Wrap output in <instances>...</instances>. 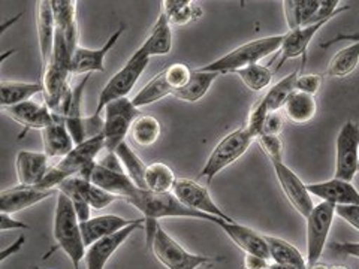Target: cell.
<instances>
[{
	"mask_svg": "<svg viewBox=\"0 0 359 269\" xmlns=\"http://www.w3.org/2000/svg\"><path fill=\"white\" fill-rule=\"evenodd\" d=\"M129 205L135 207L138 211L142 212L144 216V228L156 226L161 219H198V220H205L210 223H215L216 226L220 220L219 217L205 214V212H201L196 209H192L186 207L183 202H180L177 196L170 193H156L150 192V190L137 188L135 193L125 199Z\"/></svg>",
	"mask_w": 359,
	"mask_h": 269,
	"instance_id": "cell-1",
	"label": "cell"
},
{
	"mask_svg": "<svg viewBox=\"0 0 359 269\" xmlns=\"http://www.w3.org/2000/svg\"><path fill=\"white\" fill-rule=\"evenodd\" d=\"M53 235L55 244L69 257L74 269H80L86 256V245L81 232V221L78 219L71 199L66 195H57L54 211Z\"/></svg>",
	"mask_w": 359,
	"mask_h": 269,
	"instance_id": "cell-2",
	"label": "cell"
},
{
	"mask_svg": "<svg viewBox=\"0 0 359 269\" xmlns=\"http://www.w3.org/2000/svg\"><path fill=\"white\" fill-rule=\"evenodd\" d=\"M105 150L104 133L90 138L81 144L75 145V149L50 167L42 183L38 186L43 190H57L60 183L72 177H81L90 166L96 162V157Z\"/></svg>",
	"mask_w": 359,
	"mask_h": 269,
	"instance_id": "cell-3",
	"label": "cell"
},
{
	"mask_svg": "<svg viewBox=\"0 0 359 269\" xmlns=\"http://www.w3.org/2000/svg\"><path fill=\"white\" fill-rule=\"evenodd\" d=\"M283 41L285 33H282V35H271L245 42L240 45L238 48L222 55L220 59L215 62L199 67V69L205 72H216L219 75L233 74L235 71L243 69V67L257 64L262 59L268 57L269 54L280 51L282 50Z\"/></svg>",
	"mask_w": 359,
	"mask_h": 269,
	"instance_id": "cell-4",
	"label": "cell"
},
{
	"mask_svg": "<svg viewBox=\"0 0 359 269\" xmlns=\"http://www.w3.org/2000/svg\"><path fill=\"white\" fill-rule=\"evenodd\" d=\"M255 141V137L245 126L228 133L226 137H223L216 147L212 149L208 160L204 165V167H202L199 175L207 178V181L211 183L217 174H220L223 170H226L228 166L241 159L247 153V150L252 147V144Z\"/></svg>",
	"mask_w": 359,
	"mask_h": 269,
	"instance_id": "cell-5",
	"label": "cell"
},
{
	"mask_svg": "<svg viewBox=\"0 0 359 269\" xmlns=\"http://www.w3.org/2000/svg\"><path fill=\"white\" fill-rule=\"evenodd\" d=\"M150 250L166 269H198L199 266L212 265L222 261L220 257L189 253L163 230L161 224H157Z\"/></svg>",
	"mask_w": 359,
	"mask_h": 269,
	"instance_id": "cell-6",
	"label": "cell"
},
{
	"mask_svg": "<svg viewBox=\"0 0 359 269\" xmlns=\"http://www.w3.org/2000/svg\"><path fill=\"white\" fill-rule=\"evenodd\" d=\"M150 60L151 59L145 57L138 50L135 51L132 57L126 62V64L116 75H112L111 80L102 88V92L99 95L95 114L100 116L108 104L123 97H128L132 88L140 81L144 71L147 69Z\"/></svg>",
	"mask_w": 359,
	"mask_h": 269,
	"instance_id": "cell-7",
	"label": "cell"
},
{
	"mask_svg": "<svg viewBox=\"0 0 359 269\" xmlns=\"http://www.w3.org/2000/svg\"><path fill=\"white\" fill-rule=\"evenodd\" d=\"M104 112L105 151L114 153L118 145L129 137L133 121L141 116V112L132 104V99L129 97H123L108 104Z\"/></svg>",
	"mask_w": 359,
	"mask_h": 269,
	"instance_id": "cell-8",
	"label": "cell"
},
{
	"mask_svg": "<svg viewBox=\"0 0 359 269\" xmlns=\"http://www.w3.org/2000/svg\"><path fill=\"white\" fill-rule=\"evenodd\" d=\"M335 217V205L330 202H320L314 205L307 221V268L319 263L320 256L327 245L330 230Z\"/></svg>",
	"mask_w": 359,
	"mask_h": 269,
	"instance_id": "cell-9",
	"label": "cell"
},
{
	"mask_svg": "<svg viewBox=\"0 0 359 269\" xmlns=\"http://www.w3.org/2000/svg\"><path fill=\"white\" fill-rule=\"evenodd\" d=\"M359 165V126L346 121L335 139V178L353 181Z\"/></svg>",
	"mask_w": 359,
	"mask_h": 269,
	"instance_id": "cell-10",
	"label": "cell"
},
{
	"mask_svg": "<svg viewBox=\"0 0 359 269\" xmlns=\"http://www.w3.org/2000/svg\"><path fill=\"white\" fill-rule=\"evenodd\" d=\"M273 170L277 177V181L282 187L289 204L294 207L301 217L307 219L311 209L314 208L311 193L309 192V186L302 183V179L290 170V167L282 162H273Z\"/></svg>",
	"mask_w": 359,
	"mask_h": 269,
	"instance_id": "cell-11",
	"label": "cell"
},
{
	"mask_svg": "<svg viewBox=\"0 0 359 269\" xmlns=\"http://www.w3.org/2000/svg\"><path fill=\"white\" fill-rule=\"evenodd\" d=\"M172 193L177 196L180 202H183V204L189 208L205 212V214L215 216L231 223L235 221L232 217L226 214V212L220 209V207L216 204L215 199L211 198L208 188L195 181V179L178 178L172 188Z\"/></svg>",
	"mask_w": 359,
	"mask_h": 269,
	"instance_id": "cell-12",
	"label": "cell"
},
{
	"mask_svg": "<svg viewBox=\"0 0 359 269\" xmlns=\"http://www.w3.org/2000/svg\"><path fill=\"white\" fill-rule=\"evenodd\" d=\"M88 78L90 75H86L80 83L72 87L69 90V93L63 99V102L60 104L59 111L54 112V114H59L65 118L66 127L69 130L75 145L87 141L86 117L83 116V95L84 88L88 83Z\"/></svg>",
	"mask_w": 359,
	"mask_h": 269,
	"instance_id": "cell-13",
	"label": "cell"
},
{
	"mask_svg": "<svg viewBox=\"0 0 359 269\" xmlns=\"http://www.w3.org/2000/svg\"><path fill=\"white\" fill-rule=\"evenodd\" d=\"M81 178L88 179L92 184L107 190L108 193L116 195L120 199L130 198L135 193V190L140 188L135 186L129 175L123 170H112V167L99 162H95L90 166Z\"/></svg>",
	"mask_w": 359,
	"mask_h": 269,
	"instance_id": "cell-14",
	"label": "cell"
},
{
	"mask_svg": "<svg viewBox=\"0 0 359 269\" xmlns=\"http://www.w3.org/2000/svg\"><path fill=\"white\" fill-rule=\"evenodd\" d=\"M140 228H144V219L135 220L132 224L121 229L120 232L109 235V237L99 240L87 247L84 256L86 269H105L111 257L129 240L130 235Z\"/></svg>",
	"mask_w": 359,
	"mask_h": 269,
	"instance_id": "cell-15",
	"label": "cell"
},
{
	"mask_svg": "<svg viewBox=\"0 0 359 269\" xmlns=\"http://www.w3.org/2000/svg\"><path fill=\"white\" fill-rule=\"evenodd\" d=\"M123 32H125V25H121L108 41L97 50L84 48L78 45L72 55L71 62V74L72 75H90L92 72H105V57L108 53L116 47V43L120 41Z\"/></svg>",
	"mask_w": 359,
	"mask_h": 269,
	"instance_id": "cell-16",
	"label": "cell"
},
{
	"mask_svg": "<svg viewBox=\"0 0 359 269\" xmlns=\"http://www.w3.org/2000/svg\"><path fill=\"white\" fill-rule=\"evenodd\" d=\"M217 226L226 233L231 241L245 254L261 256L264 259L269 261V249L265 240V235H261L255 229L244 226V224H240L237 221L231 223L226 220H220Z\"/></svg>",
	"mask_w": 359,
	"mask_h": 269,
	"instance_id": "cell-17",
	"label": "cell"
},
{
	"mask_svg": "<svg viewBox=\"0 0 359 269\" xmlns=\"http://www.w3.org/2000/svg\"><path fill=\"white\" fill-rule=\"evenodd\" d=\"M36 27H38V41H39V53H41V71L39 80L45 71L48 69V64L53 57L54 41H55V21L53 14L51 0H41L36 6Z\"/></svg>",
	"mask_w": 359,
	"mask_h": 269,
	"instance_id": "cell-18",
	"label": "cell"
},
{
	"mask_svg": "<svg viewBox=\"0 0 359 269\" xmlns=\"http://www.w3.org/2000/svg\"><path fill=\"white\" fill-rule=\"evenodd\" d=\"M311 196L322 199V202H330L335 207H359V190L351 181H344L340 178H331L328 181L314 183L309 186Z\"/></svg>",
	"mask_w": 359,
	"mask_h": 269,
	"instance_id": "cell-19",
	"label": "cell"
},
{
	"mask_svg": "<svg viewBox=\"0 0 359 269\" xmlns=\"http://www.w3.org/2000/svg\"><path fill=\"white\" fill-rule=\"evenodd\" d=\"M57 192L59 190H43L35 186L20 184L13 188L2 190V193H0V209L13 216L14 212L36 205Z\"/></svg>",
	"mask_w": 359,
	"mask_h": 269,
	"instance_id": "cell-20",
	"label": "cell"
},
{
	"mask_svg": "<svg viewBox=\"0 0 359 269\" xmlns=\"http://www.w3.org/2000/svg\"><path fill=\"white\" fill-rule=\"evenodd\" d=\"M330 21H320L316 22V25H310L306 27H301L297 30H287L285 33V41L282 45V50H280V60L277 63L276 72L278 69H282L283 64L287 60H294L302 57L306 60V54L310 42L313 38L318 35V32L325 26L328 25Z\"/></svg>",
	"mask_w": 359,
	"mask_h": 269,
	"instance_id": "cell-21",
	"label": "cell"
},
{
	"mask_svg": "<svg viewBox=\"0 0 359 269\" xmlns=\"http://www.w3.org/2000/svg\"><path fill=\"white\" fill-rule=\"evenodd\" d=\"M4 114L9 118H13L18 125L25 127L26 133L27 130H43L47 126L51 125L54 114L50 111V108L45 104H36V102H22L15 106H8L2 108ZM20 134V138L22 137Z\"/></svg>",
	"mask_w": 359,
	"mask_h": 269,
	"instance_id": "cell-22",
	"label": "cell"
},
{
	"mask_svg": "<svg viewBox=\"0 0 359 269\" xmlns=\"http://www.w3.org/2000/svg\"><path fill=\"white\" fill-rule=\"evenodd\" d=\"M48 160V156L43 151H20L15 159L20 184L38 187L50 171Z\"/></svg>",
	"mask_w": 359,
	"mask_h": 269,
	"instance_id": "cell-23",
	"label": "cell"
},
{
	"mask_svg": "<svg viewBox=\"0 0 359 269\" xmlns=\"http://www.w3.org/2000/svg\"><path fill=\"white\" fill-rule=\"evenodd\" d=\"M42 142L43 153L48 156V159H55V157L62 159L75 149V142L66 127V121L59 114H54L51 125L42 130Z\"/></svg>",
	"mask_w": 359,
	"mask_h": 269,
	"instance_id": "cell-24",
	"label": "cell"
},
{
	"mask_svg": "<svg viewBox=\"0 0 359 269\" xmlns=\"http://www.w3.org/2000/svg\"><path fill=\"white\" fill-rule=\"evenodd\" d=\"M135 220L123 219L116 214H107V216H97L88 219L87 221L81 223V232L86 249L92 245L93 242L107 238L109 235H114L125 229L129 224H132Z\"/></svg>",
	"mask_w": 359,
	"mask_h": 269,
	"instance_id": "cell-25",
	"label": "cell"
},
{
	"mask_svg": "<svg viewBox=\"0 0 359 269\" xmlns=\"http://www.w3.org/2000/svg\"><path fill=\"white\" fill-rule=\"evenodd\" d=\"M172 50V30L171 22L168 21L166 15L161 13L156 25L153 26L150 35L144 43L138 48V51L145 57H154V55H166Z\"/></svg>",
	"mask_w": 359,
	"mask_h": 269,
	"instance_id": "cell-26",
	"label": "cell"
},
{
	"mask_svg": "<svg viewBox=\"0 0 359 269\" xmlns=\"http://www.w3.org/2000/svg\"><path fill=\"white\" fill-rule=\"evenodd\" d=\"M282 112L286 120L294 123V125H306V123L311 121L314 116H316V99L311 95L295 90V92H292L290 96L286 99Z\"/></svg>",
	"mask_w": 359,
	"mask_h": 269,
	"instance_id": "cell-27",
	"label": "cell"
},
{
	"mask_svg": "<svg viewBox=\"0 0 359 269\" xmlns=\"http://www.w3.org/2000/svg\"><path fill=\"white\" fill-rule=\"evenodd\" d=\"M282 5L287 29L297 30L311 25V20L319 9L320 0H283Z\"/></svg>",
	"mask_w": 359,
	"mask_h": 269,
	"instance_id": "cell-28",
	"label": "cell"
},
{
	"mask_svg": "<svg viewBox=\"0 0 359 269\" xmlns=\"http://www.w3.org/2000/svg\"><path fill=\"white\" fill-rule=\"evenodd\" d=\"M43 93L41 83H20V81H2L0 83V108L15 106L22 102H29L32 97Z\"/></svg>",
	"mask_w": 359,
	"mask_h": 269,
	"instance_id": "cell-29",
	"label": "cell"
},
{
	"mask_svg": "<svg viewBox=\"0 0 359 269\" xmlns=\"http://www.w3.org/2000/svg\"><path fill=\"white\" fill-rule=\"evenodd\" d=\"M265 240L268 242V249H269V261H273L274 263L290 265L299 269H307L306 257L301 254V251L295 245H292L290 242L282 238L266 237V235H265Z\"/></svg>",
	"mask_w": 359,
	"mask_h": 269,
	"instance_id": "cell-30",
	"label": "cell"
},
{
	"mask_svg": "<svg viewBox=\"0 0 359 269\" xmlns=\"http://www.w3.org/2000/svg\"><path fill=\"white\" fill-rule=\"evenodd\" d=\"M175 172L163 162H153L145 170V190L156 193H170L177 183Z\"/></svg>",
	"mask_w": 359,
	"mask_h": 269,
	"instance_id": "cell-31",
	"label": "cell"
},
{
	"mask_svg": "<svg viewBox=\"0 0 359 269\" xmlns=\"http://www.w3.org/2000/svg\"><path fill=\"white\" fill-rule=\"evenodd\" d=\"M219 76V74L216 72H205V71H194L192 76H190L189 83L182 88L178 90L174 97L183 100V102H189L194 104L204 97L210 87L212 85V83L216 81V78Z\"/></svg>",
	"mask_w": 359,
	"mask_h": 269,
	"instance_id": "cell-32",
	"label": "cell"
},
{
	"mask_svg": "<svg viewBox=\"0 0 359 269\" xmlns=\"http://www.w3.org/2000/svg\"><path fill=\"white\" fill-rule=\"evenodd\" d=\"M161 134H162L161 121L153 116L141 114L137 120L133 121L129 132V138L132 139V142L140 145V147H151L153 144L159 141Z\"/></svg>",
	"mask_w": 359,
	"mask_h": 269,
	"instance_id": "cell-33",
	"label": "cell"
},
{
	"mask_svg": "<svg viewBox=\"0 0 359 269\" xmlns=\"http://www.w3.org/2000/svg\"><path fill=\"white\" fill-rule=\"evenodd\" d=\"M166 96H172V88L168 84L163 71H161L142 87V90H140V92L133 96L132 104L140 109L144 106H149Z\"/></svg>",
	"mask_w": 359,
	"mask_h": 269,
	"instance_id": "cell-34",
	"label": "cell"
},
{
	"mask_svg": "<svg viewBox=\"0 0 359 269\" xmlns=\"http://www.w3.org/2000/svg\"><path fill=\"white\" fill-rule=\"evenodd\" d=\"M162 5V13L175 26L189 25L190 21H195L202 15V9L190 0H165Z\"/></svg>",
	"mask_w": 359,
	"mask_h": 269,
	"instance_id": "cell-35",
	"label": "cell"
},
{
	"mask_svg": "<svg viewBox=\"0 0 359 269\" xmlns=\"http://www.w3.org/2000/svg\"><path fill=\"white\" fill-rule=\"evenodd\" d=\"M114 153L120 160L123 170L129 175L135 186L145 190V170H147V165L140 159L138 154L130 149V145L126 141L120 144Z\"/></svg>",
	"mask_w": 359,
	"mask_h": 269,
	"instance_id": "cell-36",
	"label": "cell"
},
{
	"mask_svg": "<svg viewBox=\"0 0 359 269\" xmlns=\"http://www.w3.org/2000/svg\"><path fill=\"white\" fill-rule=\"evenodd\" d=\"M359 64V42H355L337 53L331 59L327 75L332 78L349 76Z\"/></svg>",
	"mask_w": 359,
	"mask_h": 269,
	"instance_id": "cell-37",
	"label": "cell"
},
{
	"mask_svg": "<svg viewBox=\"0 0 359 269\" xmlns=\"http://www.w3.org/2000/svg\"><path fill=\"white\" fill-rule=\"evenodd\" d=\"M298 75H299L298 71H294L266 90V93L264 95L262 100L265 102L269 112H276V111L283 109L286 99L290 96L292 92H295V83H297Z\"/></svg>",
	"mask_w": 359,
	"mask_h": 269,
	"instance_id": "cell-38",
	"label": "cell"
},
{
	"mask_svg": "<svg viewBox=\"0 0 359 269\" xmlns=\"http://www.w3.org/2000/svg\"><path fill=\"white\" fill-rule=\"evenodd\" d=\"M233 74H237L243 84L252 90V92H264V90H268L271 87L274 78V71L261 63L243 67V69L235 71Z\"/></svg>",
	"mask_w": 359,
	"mask_h": 269,
	"instance_id": "cell-39",
	"label": "cell"
},
{
	"mask_svg": "<svg viewBox=\"0 0 359 269\" xmlns=\"http://www.w3.org/2000/svg\"><path fill=\"white\" fill-rule=\"evenodd\" d=\"M76 181H78V187H80V192L83 193L84 199L87 200V204L90 205V208H92V209H96V211L104 209L108 205H111L112 202H116L117 199H120L116 195L108 193L107 190L92 184L88 181V179L76 177Z\"/></svg>",
	"mask_w": 359,
	"mask_h": 269,
	"instance_id": "cell-40",
	"label": "cell"
},
{
	"mask_svg": "<svg viewBox=\"0 0 359 269\" xmlns=\"http://www.w3.org/2000/svg\"><path fill=\"white\" fill-rule=\"evenodd\" d=\"M268 114H269V111L262 99L257 100V104H255V106L250 109V114H249V118H247L245 127L249 129V132L253 134L255 139H257L262 134L264 123H265V118Z\"/></svg>",
	"mask_w": 359,
	"mask_h": 269,
	"instance_id": "cell-41",
	"label": "cell"
},
{
	"mask_svg": "<svg viewBox=\"0 0 359 269\" xmlns=\"http://www.w3.org/2000/svg\"><path fill=\"white\" fill-rule=\"evenodd\" d=\"M269 162H282L283 159V142L280 137H269V134H261L256 139Z\"/></svg>",
	"mask_w": 359,
	"mask_h": 269,
	"instance_id": "cell-42",
	"label": "cell"
},
{
	"mask_svg": "<svg viewBox=\"0 0 359 269\" xmlns=\"http://www.w3.org/2000/svg\"><path fill=\"white\" fill-rule=\"evenodd\" d=\"M322 83H323V76L319 74L298 75L297 83H295V90L314 96L320 90Z\"/></svg>",
	"mask_w": 359,
	"mask_h": 269,
	"instance_id": "cell-43",
	"label": "cell"
},
{
	"mask_svg": "<svg viewBox=\"0 0 359 269\" xmlns=\"http://www.w3.org/2000/svg\"><path fill=\"white\" fill-rule=\"evenodd\" d=\"M285 120H286V117L283 116L282 111L269 112L265 118V123H264L262 134H269V137H280V133L283 132V127H285Z\"/></svg>",
	"mask_w": 359,
	"mask_h": 269,
	"instance_id": "cell-44",
	"label": "cell"
},
{
	"mask_svg": "<svg viewBox=\"0 0 359 269\" xmlns=\"http://www.w3.org/2000/svg\"><path fill=\"white\" fill-rule=\"evenodd\" d=\"M335 214L344 221L351 224L352 228L359 230V207L349 205V207H335Z\"/></svg>",
	"mask_w": 359,
	"mask_h": 269,
	"instance_id": "cell-45",
	"label": "cell"
},
{
	"mask_svg": "<svg viewBox=\"0 0 359 269\" xmlns=\"http://www.w3.org/2000/svg\"><path fill=\"white\" fill-rule=\"evenodd\" d=\"M15 229L27 230V229H30V226L26 223L13 219V216L6 214V212H2V216H0V232L4 233L6 230H15Z\"/></svg>",
	"mask_w": 359,
	"mask_h": 269,
	"instance_id": "cell-46",
	"label": "cell"
},
{
	"mask_svg": "<svg viewBox=\"0 0 359 269\" xmlns=\"http://www.w3.org/2000/svg\"><path fill=\"white\" fill-rule=\"evenodd\" d=\"M331 250L335 254L340 256H351L355 259H359V242H341V244H334Z\"/></svg>",
	"mask_w": 359,
	"mask_h": 269,
	"instance_id": "cell-47",
	"label": "cell"
},
{
	"mask_svg": "<svg viewBox=\"0 0 359 269\" xmlns=\"http://www.w3.org/2000/svg\"><path fill=\"white\" fill-rule=\"evenodd\" d=\"M243 263L245 269H268L269 266L268 259H264V257L255 254H245Z\"/></svg>",
	"mask_w": 359,
	"mask_h": 269,
	"instance_id": "cell-48",
	"label": "cell"
},
{
	"mask_svg": "<svg viewBox=\"0 0 359 269\" xmlns=\"http://www.w3.org/2000/svg\"><path fill=\"white\" fill-rule=\"evenodd\" d=\"M335 42H353V43L359 42V32H356V33H339V35L334 36L332 39H330L327 42H322L320 43V48L327 50V48L331 47V45H334Z\"/></svg>",
	"mask_w": 359,
	"mask_h": 269,
	"instance_id": "cell-49",
	"label": "cell"
},
{
	"mask_svg": "<svg viewBox=\"0 0 359 269\" xmlns=\"http://www.w3.org/2000/svg\"><path fill=\"white\" fill-rule=\"evenodd\" d=\"M25 244H26V237H25V235H21V237H18L14 244H11L9 247H6V249L2 250V253H0V262L4 263L8 259V257H11L13 254H17L22 249V245H25Z\"/></svg>",
	"mask_w": 359,
	"mask_h": 269,
	"instance_id": "cell-50",
	"label": "cell"
},
{
	"mask_svg": "<svg viewBox=\"0 0 359 269\" xmlns=\"http://www.w3.org/2000/svg\"><path fill=\"white\" fill-rule=\"evenodd\" d=\"M268 269H299V268H295V266H290V265H282V263H269Z\"/></svg>",
	"mask_w": 359,
	"mask_h": 269,
	"instance_id": "cell-51",
	"label": "cell"
},
{
	"mask_svg": "<svg viewBox=\"0 0 359 269\" xmlns=\"http://www.w3.org/2000/svg\"><path fill=\"white\" fill-rule=\"evenodd\" d=\"M307 269H330L328 266H325V265H319V263H316V265H313V266H309Z\"/></svg>",
	"mask_w": 359,
	"mask_h": 269,
	"instance_id": "cell-52",
	"label": "cell"
},
{
	"mask_svg": "<svg viewBox=\"0 0 359 269\" xmlns=\"http://www.w3.org/2000/svg\"><path fill=\"white\" fill-rule=\"evenodd\" d=\"M330 269H349L347 266H343V265H334V266H331Z\"/></svg>",
	"mask_w": 359,
	"mask_h": 269,
	"instance_id": "cell-53",
	"label": "cell"
},
{
	"mask_svg": "<svg viewBox=\"0 0 359 269\" xmlns=\"http://www.w3.org/2000/svg\"><path fill=\"white\" fill-rule=\"evenodd\" d=\"M33 269H41V268H38V266H35V268H33Z\"/></svg>",
	"mask_w": 359,
	"mask_h": 269,
	"instance_id": "cell-54",
	"label": "cell"
},
{
	"mask_svg": "<svg viewBox=\"0 0 359 269\" xmlns=\"http://www.w3.org/2000/svg\"><path fill=\"white\" fill-rule=\"evenodd\" d=\"M358 172H359V165H358Z\"/></svg>",
	"mask_w": 359,
	"mask_h": 269,
	"instance_id": "cell-55",
	"label": "cell"
}]
</instances>
